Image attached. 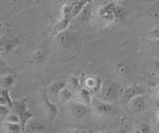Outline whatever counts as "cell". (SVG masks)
Returning a JSON list of instances; mask_svg holds the SVG:
<instances>
[{
	"instance_id": "83f0119b",
	"label": "cell",
	"mask_w": 159,
	"mask_h": 133,
	"mask_svg": "<svg viewBox=\"0 0 159 133\" xmlns=\"http://www.w3.org/2000/svg\"><path fill=\"white\" fill-rule=\"evenodd\" d=\"M33 59H34V61L37 62V63L43 62V60L45 59V55H44V53L42 51H37L33 55Z\"/></svg>"
},
{
	"instance_id": "cb8c5ba5",
	"label": "cell",
	"mask_w": 159,
	"mask_h": 133,
	"mask_svg": "<svg viewBox=\"0 0 159 133\" xmlns=\"http://www.w3.org/2000/svg\"><path fill=\"white\" fill-rule=\"evenodd\" d=\"M116 71L120 76H122V77H126V76L128 75L129 69H128V66H127L124 62H119V63L116 64Z\"/></svg>"
},
{
	"instance_id": "5b68a950",
	"label": "cell",
	"mask_w": 159,
	"mask_h": 133,
	"mask_svg": "<svg viewBox=\"0 0 159 133\" xmlns=\"http://www.w3.org/2000/svg\"><path fill=\"white\" fill-rule=\"evenodd\" d=\"M91 107L93 111V113L97 116H108L112 114V113L116 112V106L113 104V103H108V102H104L98 100L97 97H93V100L92 101Z\"/></svg>"
},
{
	"instance_id": "6da1fadb",
	"label": "cell",
	"mask_w": 159,
	"mask_h": 133,
	"mask_svg": "<svg viewBox=\"0 0 159 133\" xmlns=\"http://www.w3.org/2000/svg\"><path fill=\"white\" fill-rule=\"evenodd\" d=\"M122 88L119 86V83L114 82V81H106L102 82V86L99 92L94 96L98 100L108 102V103H113L117 100L120 98V93H121Z\"/></svg>"
},
{
	"instance_id": "9a60e30c",
	"label": "cell",
	"mask_w": 159,
	"mask_h": 133,
	"mask_svg": "<svg viewBox=\"0 0 159 133\" xmlns=\"http://www.w3.org/2000/svg\"><path fill=\"white\" fill-rule=\"evenodd\" d=\"M89 1L87 0H77V1L71 2V8H72V19H76L80 16L84 10V8L87 6Z\"/></svg>"
},
{
	"instance_id": "d590c367",
	"label": "cell",
	"mask_w": 159,
	"mask_h": 133,
	"mask_svg": "<svg viewBox=\"0 0 159 133\" xmlns=\"http://www.w3.org/2000/svg\"><path fill=\"white\" fill-rule=\"evenodd\" d=\"M156 117H157V120L159 121V112L157 113V116H156Z\"/></svg>"
},
{
	"instance_id": "1f68e13d",
	"label": "cell",
	"mask_w": 159,
	"mask_h": 133,
	"mask_svg": "<svg viewBox=\"0 0 159 133\" xmlns=\"http://www.w3.org/2000/svg\"><path fill=\"white\" fill-rule=\"evenodd\" d=\"M69 133H88L84 129H73L71 130Z\"/></svg>"
},
{
	"instance_id": "ffe728a7",
	"label": "cell",
	"mask_w": 159,
	"mask_h": 133,
	"mask_svg": "<svg viewBox=\"0 0 159 133\" xmlns=\"http://www.w3.org/2000/svg\"><path fill=\"white\" fill-rule=\"evenodd\" d=\"M3 129L6 131V133H22L23 126L20 123H3Z\"/></svg>"
},
{
	"instance_id": "ba28073f",
	"label": "cell",
	"mask_w": 159,
	"mask_h": 133,
	"mask_svg": "<svg viewBox=\"0 0 159 133\" xmlns=\"http://www.w3.org/2000/svg\"><path fill=\"white\" fill-rule=\"evenodd\" d=\"M102 86V82L98 78L94 77H84L83 80V87L89 91L93 96H96L99 92Z\"/></svg>"
},
{
	"instance_id": "d6a6232c",
	"label": "cell",
	"mask_w": 159,
	"mask_h": 133,
	"mask_svg": "<svg viewBox=\"0 0 159 133\" xmlns=\"http://www.w3.org/2000/svg\"><path fill=\"white\" fill-rule=\"evenodd\" d=\"M117 133H128V132L126 131V129H124V128H121V129H119V130H118Z\"/></svg>"
},
{
	"instance_id": "5bb4252c",
	"label": "cell",
	"mask_w": 159,
	"mask_h": 133,
	"mask_svg": "<svg viewBox=\"0 0 159 133\" xmlns=\"http://www.w3.org/2000/svg\"><path fill=\"white\" fill-rule=\"evenodd\" d=\"M16 39H0V55L7 54L13 51L17 46Z\"/></svg>"
},
{
	"instance_id": "7c38bea8",
	"label": "cell",
	"mask_w": 159,
	"mask_h": 133,
	"mask_svg": "<svg viewBox=\"0 0 159 133\" xmlns=\"http://www.w3.org/2000/svg\"><path fill=\"white\" fill-rule=\"evenodd\" d=\"M45 129V125L44 123H42L38 119H32L30 120L26 126L24 127V132L26 133H41Z\"/></svg>"
},
{
	"instance_id": "836d02e7",
	"label": "cell",
	"mask_w": 159,
	"mask_h": 133,
	"mask_svg": "<svg viewBox=\"0 0 159 133\" xmlns=\"http://www.w3.org/2000/svg\"><path fill=\"white\" fill-rule=\"evenodd\" d=\"M2 29H3V25H2V23H0V35H1V31H2Z\"/></svg>"
},
{
	"instance_id": "2e32d148",
	"label": "cell",
	"mask_w": 159,
	"mask_h": 133,
	"mask_svg": "<svg viewBox=\"0 0 159 133\" xmlns=\"http://www.w3.org/2000/svg\"><path fill=\"white\" fill-rule=\"evenodd\" d=\"M67 87L74 93L83 88V81L80 77H71L67 80Z\"/></svg>"
},
{
	"instance_id": "7402d4cb",
	"label": "cell",
	"mask_w": 159,
	"mask_h": 133,
	"mask_svg": "<svg viewBox=\"0 0 159 133\" xmlns=\"http://www.w3.org/2000/svg\"><path fill=\"white\" fill-rule=\"evenodd\" d=\"M134 133H152V127L150 123L145 121L140 123L134 130Z\"/></svg>"
},
{
	"instance_id": "8d00e7d4",
	"label": "cell",
	"mask_w": 159,
	"mask_h": 133,
	"mask_svg": "<svg viewBox=\"0 0 159 133\" xmlns=\"http://www.w3.org/2000/svg\"><path fill=\"white\" fill-rule=\"evenodd\" d=\"M98 133H108V132H104V131H102V132H98Z\"/></svg>"
},
{
	"instance_id": "f1b7e54d",
	"label": "cell",
	"mask_w": 159,
	"mask_h": 133,
	"mask_svg": "<svg viewBox=\"0 0 159 133\" xmlns=\"http://www.w3.org/2000/svg\"><path fill=\"white\" fill-rule=\"evenodd\" d=\"M152 17L156 20H159V6H155L152 10H151Z\"/></svg>"
},
{
	"instance_id": "4dcf8cb0",
	"label": "cell",
	"mask_w": 159,
	"mask_h": 133,
	"mask_svg": "<svg viewBox=\"0 0 159 133\" xmlns=\"http://www.w3.org/2000/svg\"><path fill=\"white\" fill-rule=\"evenodd\" d=\"M153 66H154V68H155V71L159 75V59H156V60L153 62Z\"/></svg>"
},
{
	"instance_id": "3957f363",
	"label": "cell",
	"mask_w": 159,
	"mask_h": 133,
	"mask_svg": "<svg viewBox=\"0 0 159 133\" xmlns=\"http://www.w3.org/2000/svg\"><path fill=\"white\" fill-rule=\"evenodd\" d=\"M116 3L114 2H107L98 7L97 11V16L99 22H102L103 25H108L116 20L114 17V8Z\"/></svg>"
},
{
	"instance_id": "277c9868",
	"label": "cell",
	"mask_w": 159,
	"mask_h": 133,
	"mask_svg": "<svg viewBox=\"0 0 159 133\" xmlns=\"http://www.w3.org/2000/svg\"><path fill=\"white\" fill-rule=\"evenodd\" d=\"M41 100H42L43 106L45 108V111L47 113L48 121L50 124H52L59 113V107L56 103L50 98L47 90H44V88L41 90Z\"/></svg>"
},
{
	"instance_id": "4316f807",
	"label": "cell",
	"mask_w": 159,
	"mask_h": 133,
	"mask_svg": "<svg viewBox=\"0 0 159 133\" xmlns=\"http://www.w3.org/2000/svg\"><path fill=\"white\" fill-rule=\"evenodd\" d=\"M148 35H149L148 37L150 38L151 40H153V41L158 40V39H159V26L155 27L150 32H148Z\"/></svg>"
},
{
	"instance_id": "603a6c76",
	"label": "cell",
	"mask_w": 159,
	"mask_h": 133,
	"mask_svg": "<svg viewBox=\"0 0 159 133\" xmlns=\"http://www.w3.org/2000/svg\"><path fill=\"white\" fill-rule=\"evenodd\" d=\"M125 16H126V10L124 9V7L116 4V8H114V17H116V20H123Z\"/></svg>"
},
{
	"instance_id": "ac0fdd59",
	"label": "cell",
	"mask_w": 159,
	"mask_h": 133,
	"mask_svg": "<svg viewBox=\"0 0 159 133\" xmlns=\"http://www.w3.org/2000/svg\"><path fill=\"white\" fill-rule=\"evenodd\" d=\"M72 35L69 32H63L57 35V44L60 47H67L71 44Z\"/></svg>"
},
{
	"instance_id": "e575fe53",
	"label": "cell",
	"mask_w": 159,
	"mask_h": 133,
	"mask_svg": "<svg viewBox=\"0 0 159 133\" xmlns=\"http://www.w3.org/2000/svg\"><path fill=\"white\" fill-rule=\"evenodd\" d=\"M156 88V91H157V95H159V86H157V87H155Z\"/></svg>"
},
{
	"instance_id": "e0dca14e",
	"label": "cell",
	"mask_w": 159,
	"mask_h": 133,
	"mask_svg": "<svg viewBox=\"0 0 159 133\" xmlns=\"http://www.w3.org/2000/svg\"><path fill=\"white\" fill-rule=\"evenodd\" d=\"M74 97H75V93L70 91L68 87H65L64 90L59 93L58 100L61 103H68V102L73 101Z\"/></svg>"
},
{
	"instance_id": "484cf974",
	"label": "cell",
	"mask_w": 159,
	"mask_h": 133,
	"mask_svg": "<svg viewBox=\"0 0 159 133\" xmlns=\"http://www.w3.org/2000/svg\"><path fill=\"white\" fill-rule=\"evenodd\" d=\"M92 5H91V3H88L87 4V6L84 8V10H83V12L80 14V16L79 17H81L83 20H86V19H89V17H91V15H92Z\"/></svg>"
},
{
	"instance_id": "7a4b0ae2",
	"label": "cell",
	"mask_w": 159,
	"mask_h": 133,
	"mask_svg": "<svg viewBox=\"0 0 159 133\" xmlns=\"http://www.w3.org/2000/svg\"><path fill=\"white\" fill-rule=\"evenodd\" d=\"M28 100H29V97L13 100V104L11 107V109L19 115L20 121H21V125L23 126V130L27 123L32 119V115H33L32 111L30 110L27 106Z\"/></svg>"
},
{
	"instance_id": "44dd1931",
	"label": "cell",
	"mask_w": 159,
	"mask_h": 133,
	"mask_svg": "<svg viewBox=\"0 0 159 133\" xmlns=\"http://www.w3.org/2000/svg\"><path fill=\"white\" fill-rule=\"evenodd\" d=\"M13 70L11 69L8 64L5 62L4 60H2L0 58V78L8 76V75H13Z\"/></svg>"
},
{
	"instance_id": "4fadbf2b",
	"label": "cell",
	"mask_w": 159,
	"mask_h": 133,
	"mask_svg": "<svg viewBox=\"0 0 159 133\" xmlns=\"http://www.w3.org/2000/svg\"><path fill=\"white\" fill-rule=\"evenodd\" d=\"M71 21H72L71 18H60L58 20V22L55 24L54 27H53L52 34L57 36L63 32H66L67 29L70 26V24H71Z\"/></svg>"
},
{
	"instance_id": "f546056e",
	"label": "cell",
	"mask_w": 159,
	"mask_h": 133,
	"mask_svg": "<svg viewBox=\"0 0 159 133\" xmlns=\"http://www.w3.org/2000/svg\"><path fill=\"white\" fill-rule=\"evenodd\" d=\"M152 106H153V109L156 111V113L159 112V97L153 100L152 101Z\"/></svg>"
},
{
	"instance_id": "30bf717a",
	"label": "cell",
	"mask_w": 159,
	"mask_h": 133,
	"mask_svg": "<svg viewBox=\"0 0 159 133\" xmlns=\"http://www.w3.org/2000/svg\"><path fill=\"white\" fill-rule=\"evenodd\" d=\"M129 108L135 113H143L147 110V100L144 95H139L128 103Z\"/></svg>"
},
{
	"instance_id": "8fae6325",
	"label": "cell",
	"mask_w": 159,
	"mask_h": 133,
	"mask_svg": "<svg viewBox=\"0 0 159 133\" xmlns=\"http://www.w3.org/2000/svg\"><path fill=\"white\" fill-rule=\"evenodd\" d=\"M93 100V93L84 87L81 88L77 93H75V97H74V101L83 103V104H86L88 106H91Z\"/></svg>"
},
{
	"instance_id": "52a82bcc",
	"label": "cell",
	"mask_w": 159,
	"mask_h": 133,
	"mask_svg": "<svg viewBox=\"0 0 159 133\" xmlns=\"http://www.w3.org/2000/svg\"><path fill=\"white\" fill-rule=\"evenodd\" d=\"M89 112V106L77 101L70 102V113L74 119H83Z\"/></svg>"
},
{
	"instance_id": "8992f818",
	"label": "cell",
	"mask_w": 159,
	"mask_h": 133,
	"mask_svg": "<svg viewBox=\"0 0 159 133\" xmlns=\"http://www.w3.org/2000/svg\"><path fill=\"white\" fill-rule=\"evenodd\" d=\"M145 90L140 85H131L126 86L125 88H122L120 93V98L123 102L128 103L130 102L133 98H135L139 95H144Z\"/></svg>"
},
{
	"instance_id": "9c48e42d",
	"label": "cell",
	"mask_w": 159,
	"mask_h": 133,
	"mask_svg": "<svg viewBox=\"0 0 159 133\" xmlns=\"http://www.w3.org/2000/svg\"><path fill=\"white\" fill-rule=\"evenodd\" d=\"M65 87H67V80H65V78H59V80L51 82L47 88L50 98H51L52 100L54 98H58L59 93L61 92Z\"/></svg>"
},
{
	"instance_id": "d6986e66",
	"label": "cell",
	"mask_w": 159,
	"mask_h": 133,
	"mask_svg": "<svg viewBox=\"0 0 159 133\" xmlns=\"http://www.w3.org/2000/svg\"><path fill=\"white\" fill-rule=\"evenodd\" d=\"M15 82H16V78L13 75H8L0 78V86H1V88H3V90H11Z\"/></svg>"
},
{
	"instance_id": "d4e9b609",
	"label": "cell",
	"mask_w": 159,
	"mask_h": 133,
	"mask_svg": "<svg viewBox=\"0 0 159 133\" xmlns=\"http://www.w3.org/2000/svg\"><path fill=\"white\" fill-rule=\"evenodd\" d=\"M5 122H9V123H20L21 124V121H20V117L16 112H14L12 109H10L9 113L7 116L5 117Z\"/></svg>"
}]
</instances>
